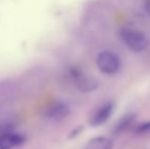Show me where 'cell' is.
<instances>
[{"label": "cell", "mask_w": 150, "mask_h": 149, "mask_svg": "<svg viewBox=\"0 0 150 149\" xmlns=\"http://www.w3.org/2000/svg\"><path fill=\"white\" fill-rule=\"evenodd\" d=\"M144 9H145V11H146V13L150 16V0H145Z\"/></svg>", "instance_id": "cell-11"}, {"label": "cell", "mask_w": 150, "mask_h": 149, "mask_svg": "<svg viewBox=\"0 0 150 149\" xmlns=\"http://www.w3.org/2000/svg\"><path fill=\"white\" fill-rule=\"evenodd\" d=\"M96 64L99 71L105 75H115L120 70L122 62L120 57L111 51H101L97 55Z\"/></svg>", "instance_id": "cell-3"}, {"label": "cell", "mask_w": 150, "mask_h": 149, "mask_svg": "<svg viewBox=\"0 0 150 149\" xmlns=\"http://www.w3.org/2000/svg\"><path fill=\"white\" fill-rule=\"evenodd\" d=\"M113 143L107 137H95L85 146V149H112Z\"/></svg>", "instance_id": "cell-7"}, {"label": "cell", "mask_w": 150, "mask_h": 149, "mask_svg": "<svg viewBox=\"0 0 150 149\" xmlns=\"http://www.w3.org/2000/svg\"><path fill=\"white\" fill-rule=\"evenodd\" d=\"M26 142V137L21 133L7 131L0 134V149H12Z\"/></svg>", "instance_id": "cell-6"}, {"label": "cell", "mask_w": 150, "mask_h": 149, "mask_svg": "<svg viewBox=\"0 0 150 149\" xmlns=\"http://www.w3.org/2000/svg\"><path fill=\"white\" fill-rule=\"evenodd\" d=\"M135 117V113H132V112H129L127 114L122 115V117L117 121V124L115 125V128H113V132L115 134H120L122 132L126 131L128 128H130V126L133 124L134 121Z\"/></svg>", "instance_id": "cell-8"}, {"label": "cell", "mask_w": 150, "mask_h": 149, "mask_svg": "<svg viewBox=\"0 0 150 149\" xmlns=\"http://www.w3.org/2000/svg\"><path fill=\"white\" fill-rule=\"evenodd\" d=\"M83 131H84L83 126H77V127L74 128L71 131V133H69V139H74V138L78 137V136L81 135Z\"/></svg>", "instance_id": "cell-10"}, {"label": "cell", "mask_w": 150, "mask_h": 149, "mask_svg": "<svg viewBox=\"0 0 150 149\" xmlns=\"http://www.w3.org/2000/svg\"><path fill=\"white\" fill-rule=\"evenodd\" d=\"M71 114V107L63 101L52 103L45 112V117L52 121H59Z\"/></svg>", "instance_id": "cell-5"}, {"label": "cell", "mask_w": 150, "mask_h": 149, "mask_svg": "<svg viewBox=\"0 0 150 149\" xmlns=\"http://www.w3.org/2000/svg\"><path fill=\"white\" fill-rule=\"evenodd\" d=\"M115 104L112 101H108L106 103L102 104L100 107L97 108V110L91 115L89 125L93 128L100 127L101 125L105 124L109 119V117L112 115L115 112Z\"/></svg>", "instance_id": "cell-4"}, {"label": "cell", "mask_w": 150, "mask_h": 149, "mask_svg": "<svg viewBox=\"0 0 150 149\" xmlns=\"http://www.w3.org/2000/svg\"><path fill=\"white\" fill-rule=\"evenodd\" d=\"M119 35L125 45L136 53L144 51L149 45V40L147 36L139 30L124 27L119 31Z\"/></svg>", "instance_id": "cell-1"}, {"label": "cell", "mask_w": 150, "mask_h": 149, "mask_svg": "<svg viewBox=\"0 0 150 149\" xmlns=\"http://www.w3.org/2000/svg\"><path fill=\"white\" fill-rule=\"evenodd\" d=\"M69 77L75 87L83 93H91L98 88L99 83L96 79L87 75L80 66H73L69 70Z\"/></svg>", "instance_id": "cell-2"}, {"label": "cell", "mask_w": 150, "mask_h": 149, "mask_svg": "<svg viewBox=\"0 0 150 149\" xmlns=\"http://www.w3.org/2000/svg\"><path fill=\"white\" fill-rule=\"evenodd\" d=\"M135 134L138 136H149L150 135V121L142 123L135 128Z\"/></svg>", "instance_id": "cell-9"}]
</instances>
